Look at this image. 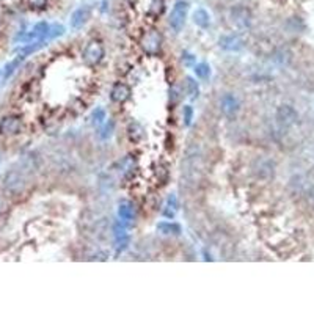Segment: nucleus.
Returning a JSON list of instances; mask_svg holds the SVG:
<instances>
[{"mask_svg": "<svg viewBox=\"0 0 314 314\" xmlns=\"http://www.w3.org/2000/svg\"><path fill=\"white\" fill-rule=\"evenodd\" d=\"M201 173V152L197 146H189L186 149V155L182 159V179H186L189 184L197 182Z\"/></svg>", "mask_w": 314, "mask_h": 314, "instance_id": "1", "label": "nucleus"}, {"mask_svg": "<svg viewBox=\"0 0 314 314\" xmlns=\"http://www.w3.org/2000/svg\"><path fill=\"white\" fill-rule=\"evenodd\" d=\"M187 13H189V2H186V0H178L174 7L171 8L170 19H168V24L174 33H179L182 29H184Z\"/></svg>", "mask_w": 314, "mask_h": 314, "instance_id": "2", "label": "nucleus"}, {"mask_svg": "<svg viewBox=\"0 0 314 314\" xmlns=\"http://www.w3.org/2000/svg\"><path fill=\"white\" fill-rule=\"evenodd\" d=\"M229 21L231 24L234 25L235 29H241V30H245V29H250V25L253 22V14L251 11L244 7V5H235L229 10Z\"/></svg>", "mask_w": 314, "mask_h": 314, "instance_id": "3", "label": "nucleus"}, {"mask_svg": "<svg viewBox=\"0 0 314 314\" xmlns=\"http://www.w3.org/2000/svg\"><path fill=\"white\" fill-rule=\"evenodd\" d=\"M104 54H106V50H104V46L99 41H90L84 49L82 58L88 66H96L102 62Z\"/></svg>", "mask_w": 314, "mask_h": 314, "instance_id": "4", "label": "nucleus"}, {"mask_svg": "<svg viewBox=\"0 0 314 314\" xmlns=\"http://www.w3.org/2000/svg\"><path fill=\"white\" fill-rule=\"evenodd\" d=\"M162 35L161 32H157V30H149L148 33L143 35L142 38V47L143 50L146 52V54L149 55H155V54H159L161 49H162Z\"/></svg>", "mask_w": 314, "mask_h": 314, "instance_id": "5", "label": "nucleus"}, {"mask_svg": "<svg viewBox=\"0 0 314 314\" xmlns=\"http://www.w3.org/2000/svg\"><path fill=\"white\" fill-rule=\"evenodd\" d=\"M49 29H50V25L47 22H38V24L33 25V27L27 33L19 36L17 40H21L25 44H30V43H35V41H43V40L47 38Z\"/></svg>", "mask_w": 314, "mask_h": 314, "instance_id": "6", "label": "nucleus"}, {"mask_svg": "<svg viewBox=\"0 0 314 314\" xmlns=\"http://www.w3.org/2000/svg\"><path fill=\"white\" fill-rule=\"evenodd\" d=\"M90 19H91V7H88V5L78 7V8L71 14L69 27H71L72 30H78V29H82Z\"/></svg>", "mask_w": 314, "mask_h": 314, "instance_id": "7", "label": "nucleus"}, {"mask_svg": "<svg viewBox=\"0 0 314 314\" xmlns=\"http://www.w3.org/2000/svg\"><path fill=\"white\" fill-rule=\"evenodd\" d=\"M220 110H222V113H223L225 116L232 118V116H235V115L239 113V110H241V102H239V99L235 97L234 94L226 93V94L220 99Z\"/></svg>", "mask_w": 314, "mask_h": 314, "instance_id": "8", "label": "nucleus"}, {"mask_svg": "<svg viewBox=\"0 0 314 314\" xmlns=\"http://www.w3.org/2000/svg\"><path fill=\"white\" fill-rule=\"evenodd\" d=\"M4 187L7 189V192L13 193V195H17L24 190L25 187V179L16 173V171H11L5 176V181H4Z\"/></svg>", "mask_w": 314, "mask_h": 314, "instance_id": "9", "label": "nucleus"}, {"mask_svg": "<svg viewBox=\"0 0 314 314\" xmlns=\"http://www.w3.org/2000/svg\"><path fill=\"white\" fill-rule=\"evenodd\" d=\"M219 46L226 52H239L244 47V40L239 33L225 35L219 40Z\"/></svg>", "mask_w": 314, "mask_h": 314, "instance_id": "10", "label": "nucleus"}, {"mask_svg": "<svg viewBox=\"0 0 314 314\" xmlns=\"http://www.w3.org/2000/svg\"><path fill=\"white\" fill-rule=\"evenodd\" d=\"M22 129V121L19 116H5L2 121H0V132L4 135H16L21 132Z\"/></svg>", "mask_w": 314, "mask_h": 314, "instance_id": "11", "label": "nucleus"}, {"mask_svg": "<svg viewBox=\"0 0 314 314\" xmlns=\"http://www.w3.org/2000/svg\"><path fill=\"white\" fill-rule=\"evenodd\" d=\"M277 120L281 126H292L297 121V112L294 110V107L283 104L277 110Z\"/></svg>", "mask_w": 314, "mask_h": 314, "instance_id": "12", "label": "nucleus"}, {"mask_svg": "<svg viewBox=\"0 0 314 314\" xmlns=\"http://www.w3.org/2000/svg\"><path fill=\"white\" fill-rule=\"evenodd\" d=\"M130 97V88L129 85L123 84V82H116L113 87H112V91H110V99L116 104H124L126 101H129Z\"/></svg>", "mask_w": 314, "mask_h": 314, "instance_id": "13", "label": "nucleus"}, {"mask_svg": "<svg viewBox=\"0 0 314 314\" xmlns=\"http://www.w3.org/2000/svg\"><path fill=\"white\" fill-rule=\"evenodd\" d=\"M118 219L123 223H132L135 219V209L130 201H121L118 204Z\"/></svg>", "mask_w": 314, "mask_h": 314, "instance_id": "14", "label": "nucleus"}, {"mask_svg": "<svg viewBox=\"0 0 314 314\" xmlns=\"http://www.w3.org/2000/svg\"><path fill=\"white\" fill-rule=\"evenodd\" d=\"M46 46H47V41H46V40H43V41H35V43H30V44H24L22 47L17 49V54H19V57L24 60L25 57H29V55L35 54V52L41 50V49L46 47Z\"/></svg>", "mask_w": 314, "mask_h": 314, "instance_id": "15", "label": "nucleus"}, {"mask_svg": "<svg viewBox=\"0 0 314 314\" xmlns=\"http://www.w3.org/2000/svg\"><path fill=\"white\" fill-rule=\"evenodd\" d=\"M178 197L174 193H170L167 201H165V206H164V211H162V215L167 217V219H174L176 212H178Z\"/></svg>", "mask_w": 314, "mask_h": 314, "instance_id": "16", "label": "nucleus"}, {"mask_svg": "<svg viewBox=\"0 0 314 314\" xmlns=\"http://www.w3.org/2000/svg\"><path fill=\"white\" fill-rule=\"evenodd\" d=\"M157 231H161L165 235H181L182 228L176 222H161L157 225Z\"/></svg>", "mask_w": 314, "mask_h": 314, "instance_id": "17", "label": "nucleus"}, {"mask_svg": "<svg viewBox=\"0 0 314 314\" xmlns=\"http://www.w3.org/2000/svg\"><path fill=\"white\" fill-rule=\"evenodd\" d=\"M193 22H195L197 27L204 30V29L209 27V25H211V16H209V13L204 8H198L193 13Z\"/></svg>", "mask_w": 314, "mask_h": 314, "instance_id": "18", "label": "nucleus"}, {"mask_svg": "<svg viewBox=\"0 0 314 314\" xmlns=\"http://www.w3.org/2000/svg\"><path fill=\"white\" fill-rule=\"evenodd\" d=\"M127 135H129V140L130 142H134V143H137V142H140L143 137H145V132H143V127L139 124V123H130L129 126H127Z\"/></svg>", "mask_w": 314, "mask_h": 314, "instance_id": "19", "label": "nucleus"}, {"mask_svg": "<svg viewBox=\"0 0 314 314\" xmlns=\"http://www.w3.org/2000/svg\"><path fill=\"white\" fill-rule=\"evenodd\" d=\"M186 91L189 94V97L192 99H197L198 94H200V87H198V82L195 81L193 77H186Z\"/></svg>", "mask_w": 314, "mask_h": 314, "instance_id": "20", "label": "nucleus"}, {"mask_svg": "<svg viewBox=\"0 0 314 314\" xmlns=\"http://www.w3.org/2000/svg\"><path fill=\"white\" fill-rule=\"evenodd\" d=\"M193 72L198 78H207L211 75V66L207 63H197L193 65Z\"/></svg>", "mask_w": 314, "mask_h": 314, "instance_id": "21", "label": "nucleus"}, {"mask_svg": "<svg viewBox=\"0 0 314 314\" xmlns=\"http://www.w3.org/2000/svg\"><path fill=\"white\" fill-rule=\"evenodd\" d=\"M106 118H107V115H106V110L104 109H101V107H97L94 112H93V115H91V120H93V124H96V126H101V124H104V121H106Z\"/></svg>", "mask_w": 314, "mask_h": 314, "instance_id": "22", "label": "nucleus"}, {"mask_svg": "<svg viewBox=\"0 0 314 314\" xmlns=\"http://www.w3.org/2000/svg\"><path fill=\"white\" fill-rule=\"evenodd\" d=\"M65 33V27L60 24H55L52 25V27L49 29V33H47V40H55L57 36H62Z\"/></svg>", "mask_w": 314, "mask_h": 314, "instance_id": "23", "label": "nucleus"}, {"mask_svg": "<svg viewBox=\"0 0 314 314\" xmlns=\"http://www.w3.org/2000/svg\"><path fill=\"white\" fill-rule=\"evenodd\" d=\"M182 118H184V126H190L193 120V107L192 106H184L182 107Z\"/></svg>", "mask_w": 314, "mask_h": 314, "instance_id": "24", "label": "nucleus"}, {"mask_svg": "<svg viewBox=\"0 0 314 314\" xmlns=\"http://www.w3.org/2000/svg\"><path fill=\"white\" fill-rule=\"evenodd\" d=\"M164 5H165L164 0H152V2H151V8H149V13L154 14V16H159V14L164 11Z\"/></svg>", "mask_w": 314, "mask_h": 314, "instance_id": "25", "label": "nucleus"}, {"mask_svg": "<svg viewBox=\"0 0 314 314\" xmlns=\"http://www.w3.org/2000/svg\"><path fill=\"white\" fill-rule=\"evenodd\" d=\"M21 62H22V58H21V57H17L16 60L10 62V63H8V65L5 66V77H7V78H8V77H10V75H11V74H13V72L16 71V68H17V66L21 65Z\"/></svg>", "mask_w": 314, "mask_h": 314, "instance_id": "26", "label": "nucleus"}, {"mask_svg": "<svg viewBox=\"0 0 314 314\" xmlns=\"http://www.w3.org/2000/svg\"><path fill=\"white\" fill-rule=\"evenodd\" d=\"M197 62L195 55L189 54V52H182V63H184L186 66H193Z\"/></svg>", "mask_w": 314, "mask_h": 314, "instance_id": "27", "label": "nucleus"}, {"mask_svg": "<svg viewBox=\"0 0 314 314\" xmlns=\"http://www.w3.org/2000/svg\"><path fill=\"white\" fill-rule=\"evenodd\" d=\"M112 132H113V123L110 121V124H106L104 126V129H102V132H101V139H109L110 135H112Z\"/></svg>", "mask_w": 314, "mask_h": 314, "instance_id": "28", "label": "nucleus"}, {"mask_svg": "<svg viewBox=\"0 0 314 314\" xmlns=\"http://www.w3.org/2000/svg\"><path fill=\"white\" fill-rule=\"evenodd\" d=\"M29 2L33 8H38V10H43L47 5V0H29Z\"/></svg>", "mask_w": 314, "mask_h": 314, "instance_id": "29", "label": "nucleus"}, {"mask_svg": "<svg viewBox=\"0 0 314 314\" xmlns=\"http://www.w3.org/2000/svg\"><path fill=\"white\" fill-rule=\"evenodd\" d=\"M4 209H5V201H4V198H0V214L4 212Z\"/></svg>", "mask_w": 314, "mask_h": 314, "instance_id": "30", "label": "nucleus"}]
</instances>
